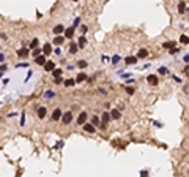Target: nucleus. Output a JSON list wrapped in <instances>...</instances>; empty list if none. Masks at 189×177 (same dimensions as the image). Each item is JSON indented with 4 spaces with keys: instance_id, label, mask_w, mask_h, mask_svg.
Masks as SVG:
<instances>
[{
    "instance_id": "72a5a7b5",
    "label": "nucleus",
    "mask_w": 189,
    "mask_h": 177,
    "mask_svg": "<svg viewBox=\"0 0 189 177\" xmlns=\"http://www.w3.org/2000/svg\"><path fill=\"white\" fill-rule=\"evenodd\" d=\"M118 60H120V55H114V57L110 58V62H112V63H118Z\"/></svg>"
},
{
    "instance_id": "b1692460",
    "label": "nucleus",
    "mask_w": 189,
    "mask_h": 177,
    "mask_svg": "<svg viewBox=\"0 0 189 177\" xmlns=\"http://www.w3.org/2000/svg\"><path fill=\"white\" fill-rule=\"evenodd\" d=\"M63 84L66 85V87H73V85L76 84V79H66V81L63 82Z\"/></svg>"
},
{
    "instance_id": "2f4dec72",
    "label": "nucleus",
    "mask_w": 189,
    "mask_h": 177,
    "mask_svg": "<svg viewBox=\"0 0 189 177\" xmlns=\"http://www.w3.org/2000/svg\"><path fill=\"white\" fill-rule=\"evenodd\" d=\"M27 67H28V63H27V62H24V63H17V65H16V68H27Z\"/></svg>"
},
{
    "instance_id": "f704fd0d",
    "label": "nucleus",
    "mask_w": 189,
    "mask_h": 177,
    "mask_svg": "<svg viewBox=\"0 0 189 177\" xmlns=\"http://www.w3.org/2000/svg\"><path fill=\"white\" fill-rule=\"evenodd\" d=\"M24 125H25V114H21V127H24Z\"/></svg>"
},
{
    "instance_id": "4be33fe9",
    "label": "nucleus",
    "mask_w": 189,
    "mask_h": 177,
    "mask_svg": "<svg viewBox=\"0 0 189 177\" xmlns=\"http://www.w3.org/2000/svg\"><path fill=\"white\" fill-rule=\"evenodd\" d=\"M39 54H43V51H41V49L38 48V46L32 49V55H33V57H36V55H39Z\"/></svg>"
},
{
    "instance_id": "58836bf2",
    "label": "nucleus",
    "mask_w": 189,
    "mask_h": 177,
    "mask_svg": "<svg viewBox=\"0 0 189 177\" xmlns=\"http://www.w3.org/2000/svg\"><path fill=\"white\" fill-rule=\"evenodd\" d=\"M79 22H80V17H76V21H74L73 27H77V25H79Z\"/></svg>"
},
{
    "instance_id": "ddd939ff",
    "label": "nucleus",
    "mask_w": 189,
    "mask_h": 177,
    "mask_svg": "<svg viewBox=\"0 0 189 177\" xmlns=\"http://www.w3.org/2000/svg\"><path fill=\"white\" fill-rule=\"evenodd\" d=\"M68 51H69V54H76V52L79 51V46L76 44V43H71V44H69V49H68Z\"/></svg>"
},
{
    "instance_id": "c85d7f7f",
    "label": "nucleus",
    "mask_w": 189,
    "mask_h": 177,
    "mask_svg": "<svg viewBox=\"0 0 189 177\" xmlns=\"http://www.w3.org/2000/svg\"><path fill=\"white\" fill-rule=\"evenodd\" d=\"M125 90H126L128 95H132V93L135 92V90H134V87H125Z\"/></svg>"
},
{
    "instance_id": "a18cd8bd",
    "label": "nucleus",
    "mask_w": 189,
    "mask_h": 177,
    "mask_svg": "<svg viewBox=\"0 0 189 177\" xmlns=\"http://www.w3.org/2000/svg\"><path fill=\"white\" fill-rule=\"evenodd\" d=\"M187 172H189V171H187Z\"/></svg>"
},
{
    "instance_id": "6ab92c4d",
    "label": "nucleus",
    "mask_w": 189,
    "mask_h": 177,
    "mask_svg": "<svg viewBox=\"0 0 189 177\" xmlns=\"http://www.w3.org/2000/svg\"><path fill=\"white\" fill-rule=\"evenodd\" d=\"M62 74H63V70H62V68H54V70H52V76H54V78L62 76Z\"/></svg>"
},
{
    "instance_id": "a211bd4d",
    "label": "nucleus",
    "mask_w": 189,
    "mask_h": 177,
    "mask_svg": "<svg viewBox=\"0 0 189 177\" xmlns=\"http://www.w3.org/2000/svg\"><path fill=\"white\" fill-rule=\"evenodd\" d=\"M112 119V117H110V112H104L103 114V119H101V122L103 123H109V120Z\"/></svg>"
},
{
    "instance_id": "9d476101",
    "label": "nucleus",
    "mask_w": 189,
    "mask_h": 177,
    "mask_svg": "<svg viewBox=\"0 0 189 177\" xmlns=\"http://www.w3.org/2000/svg\"><path fill=\"white\" fill-rule=\"evenodd\" d=\"M43 67H44L46 71H52V70L55 68V62H47V60H46V63L43 65Z\"/></svg>"
},
{
    "instance_id": "e433bc0d",
    "label": "nucleus",
    "mask_w": 189,
    "mask_h": 177,
    "mask_svg": "<svg viewBox=\"0 0 189 177\" xmlns=\"http://www.w3.org/2000/svg\"><path fill=\"white\" fill-rule=\"evenodd\" d=\"M183 74L189 76V65H186V67H184V70H183Z\"/></svg>"
},
{
    "instance_id": "0eeeda50",
    "label": "nucleus",
    "mask_w": 189,
    "mask_h": 177,
    "mask_svg": "<svg viewBox=\"0 0 189 177\" xmlns=\"http://www.w3.org/2000/svg\"><path fill=\"white\" fill-rule=\"evenodd\" d=\"M35 62H36L38 65H41V67H43V65L46 63V55H44V54H39V55H36V57H35Z\"/></svg>"
},
{
    "instance_id": "6e6552de",
    "label": "nucleus",
    "mask_w": 189,
    "mask_h": 177,
    "mask_svg": "<svg viewBox=\"0 0 189 177\" xmlns=\"http://www.w3.org/2000/svg\"><path fill=\"white\" fill-rule=\"evenodd\" d=\"M62 114H63L62 109L57 108V109H54V112H52V119H54V120H60L62 119Z\"/></svg>"
},
{
    "instance_id": "f257e3e1",
    "label": "nucleus",
    "mask_w": 189,
    "mask_h": 177,
    "mask_svg": "<svg viewBox=\"0 0 189 177\" xmlns=\"http://www.w3.org/2000/svg\"><path fill=\"white\" fill-rule=\"evenodd\" d=\"M62 120H63L65 125H69V123L73 122V112H71V111H68V112H63V114H62Z\"/></svg>"
},
{
    "instance_id": "412c9836",
    "label": "nucleus",
    "mask_w": 189,
    "mask_h": 177,
    "mask_svg": "<svg viewBox=\"0 0 189 177\" xmlns=\"http://www.w3.org/2000/svg\"><path fill=\"white\" fill-rule=\"evenodd\" d=\"M147 55H148V51H147V49H140V51L137 52V58H139V57L144 58V57H147Z\"/></svg>"
},
{
    "instance_id": "1a4fd4ad",
    "label": "nucleus",
    "mask_w": 189,
    "mask_h": 177,
    "mask_svg": "<svg viewBox=\"0 0 189 177\" xmlns=\"http://www.w3.org/2000/svg\"><path fill=\"white\" fill-rule=\"evenodd\" d=\"M46 115H47V109L44 108V106H41V108H38V119H44Z\"/></svg>"
},
{
    "instance_id": "37998d69",
    "label": "nucleus",
    "mask_w": 189,
    "mask_h": 177,
    "mask_svg": "<svg viewBox=\"0 0 189 177\" xmlns=\"http://www.w3.org/2000/svg\"><path fill=\"white\" fill-rule=\"evenodd\" d=\"M2 76H3V73H2V71H0V78H2Z\"/></svg>"
},
{
    "instance_id": "5701e85b",
    "label": "nucleus",
    "mask_w": 189,
    "mask_h": 177,
    "mask_svg": "<svg viewBox=\"0 0 189 177\" xmlns=\"http://www.w3.org/2000/svg\"><path fill=\"white\" fill-rule=\"evenodd\" d=\"M186 11V5H184V2H180V5H178V13H184Z\"/></svg>"
},
{
    "instance_id": "7c9ffc66",
    "label": "nucleus",
    "mask_w": 189,
    "mask_h": 177,
    "mask_svg": "<svg viewBox=\"0 0 189 177\" xmlns=\"http://www.w3.org/2000/svg\"><path fill=\"white\" fill-rule=\"evenodd\" d=\"M158 73H161V74H169V70L162 67V68H159V70H158Z\"/></svg>"
},
{
    "instance_id": "ea45409f",
    "label": "nucleus",
    "mask_w": 189,
    "mask_h": 177,
    "mask_svg": "<svg viewBox=\"0 0 189 177\" xmlns=\"http://www.w3.org/2000/svg\"><path fill=\"white\" fill-rule=\"evenodd\" d=\"M3 62H5V54L0 52V63H3Z\"/></svg>"
},
{
    "instance_id": "473e14b6",
    "label": "nucleus",
    "mask_w": 189,
    "mask_h": 177,
    "mask_svg": "<svg viewBox=\"0 0 189 177\" xmlns=\"http://www.w3.org/2000/svg\"><path fill=\"white\" fill-rule=\"evenodd\" d=\"M52 97H55L54 92H46V93H44V98H52Z\"/></svg>"
},
{
    "instance_id": "4468645a",
    "label": "nucleus",
    "mask_w": 189,
    "mask_h": 177,
    "mask_svg": "<svg viewBox=\"0 0 189 177\" xmlns=\"http://www.w3.org/2000/svg\"><path fill=\"white\" fill-rule=\"evenodd\" d=\"M63 41H65V37H54V44L55 46H60V44H63Z\"/></svg>"
},
{
    "instance_id": "79ce46f5",
    "label": "nucleus",
    "mask_w": 189,
    "mask_h": 177,
    "mask_svg": "<svg viewBox=\"0 0 189 177\" xmlns=\"http://www.w3.org/2000/svg\"><path fill=\"white\" fill-rule=\"evenodd\" d=\"M184 62H189V55H186V57H184Z\"/></svg>"
},
{
    "instance_id": "20e7f679",
    "label": "nucleus",
    "mask_w": 189,
    "mask_h": 177,
    "mask_svg": "<svg viewBox=\"0 0 189 177\" xmlns=\"http://www.w3.org/2000/svg\"><path fill=\"white\" fill-rule=\"evenodd\" d=\"M28 54H30V49H28V48L17 49V55H19V57H28Z\"/></svg>"
},
{
    "instance_id": "dca6fc26",
    "label": "nucleus",
    "mask_w": 189,
    "mask_h": 177,
    "mask_svg": "<svg viewBox=\"0 0 189 177\" xmlns=\"http://www.w3.org/2000/svg\"><path fill=\"white\" fill-rule=\"evenodd\" d=\"M87 74L85 73H79L77 76H76V82H82V81H87Z\"/></svg>"
},
{
    "instance_id": "9b49d317",
    "label": "nucleus",
    "mask_w": 189,
    "mask_h": 177,
    "mask_svg": "<svg viewBox=\"0 0 189 177\" xmlns=\"http://www.w3.org/2000/svg\"><path fill=\"white\" fill-rule=\"evenodd\" d=\"M41 51H43V54H44V55L51 54V52H52V46H51V43H46V44H44V48L41 49Z\"/></svg>"
},
{
    "instance_id": "f3484780",
    "label": "nucleus",
    "mask_w": 189,
    "mask_h": 177,
    "mask_svg": "<svg viewBox=\"0 0 189 177\" xmlns=\"http://www.w3.org/2000/svg\"><path fill=\"white\" fill-rule=\"evenodd\" d=\"M63 32H65V27H63L62 24H58V25H55V27H54V33H55V35L63 33Z\"/></svg>"
},
{
    "instance_id": "f03ea898",
    "label": "nucleus",
    "mask_w": 189,
    "mask_h": 177,
    "mask_svg": "<svg viewBox=\"0 0 189 177\" xmlns=\"http://www.w3.org/2000/svg\"><path fill=\"white\" fill-rule=\"evenodd\" d=\"M82 128H84V131H87V133H94V128H96V127H94L93 125V123H84V125H82Z\"/></svg>"
},
{
    "instance_id": "a878e982",
    "label": "nucleus",
    "mask_w": 189,
    "mask_h": 177,
    "mask_svg": "<svg viewBox=\"0 0 189 177\" xmlns=\"http://www.w3.org/2000/svg\"><path fill=\"white\" fill-rule=\"evenodd\" d=\"M87 65H88V63H87L85 60H79V62H77V67H79L80 70H84V68L87 67Z\"/></svg>"
},
{
    "instance_id": "2eb2a0df",
    "label": "nucleus",
    "mask_w": 189,
    "mask_h": 177,
    "mask_svg": "<svg viewBox=\"0 0 189 177\" xmlns=\"http://www.w3.org/2000/svg\"><path fill=\"white\" fill-rule=\"evenodd\" d=\"M110 117H112V119H115V120H118V119H120V111H118V109H112L110 111Z\"/></svg>"
},
{
    "instance_id": "cd10ccee",
    "label": "nucleus",
    "mask_w": 189,
    "mask_h": 177,
    "mask_svg": "<svg viewBox=\"0 0 189 177\" xmlns=\"http://www.w3.org/2000/svg\"><path fill=\"white\" fill-rule=\"evenodd\" d=\"M36 46H38V38H33V40H32V43H30V49L36 48Z\"/></svg>"
},
{
    "instance_id": "7ed1b4c3",
    "label": "nucleus",
    "mask_w": 189,
    "mask_h": 177,
    "mask_svg": "<svg viewBox=\"0 0 189 177\" xmlns=\"http://www.w3.org/2000/svg\"><path fill=\"white\" fill-rule=\"evenodd\" d=\"M63 37H65V38H68V40L73 38V37H74V27H71V28H65Z\"/></svg>"
},
{
    "instance_id": "4c0bfd02",
    "label": "nucleus",
    "mask_w": 189,
    "mask_h": 177,
    "mask_svg": "<svg viewBox=\"0 0 189 177\" xmlns=\"http://www.w3.org/2000/svg\"><path fill=\"white\" fill-rule=\"evenodd\" d=\"M32 74H33V71H32V70H30V71H28V73H27V76H25V82H27L28 79H30V78H32Z\"/></svg>"
},
{
    "instance_id": "a19ab883",
    "label": "nucleus",
    "mask_w": 189,
    "mask_h": 177,
    "mask_svg": "<svg viewBox=\"0 0 189 177\" xmlns=\"http://www.w3.org/2000/svg\"><path fill=\"white\" fill-rule=\"evenodd\" d=\"M176 52H178V49H176V48H173V49H170V54H176Z\"/></svg>"
},
{
    "instance_id": "c03bdc74",
    "label": "nucleus",
    "mask_w": 189,
    "mask_h": 177,
    "mask_svg": "<svg viewBox=\"0 0 189 177\" xmlns=\"http://www.w3.org/2000/svg\"><path fill=\"white\" fill-rule=\"evenodd\" d=\"M73 2H77V0H73Z\"/></svg>"
},
{
    "instance_id": "c756f323",
    "label": "nucleus",
    "mask_w": 189,
    "mask_h": 177,
    "mask_svg": "<svg viewBox=\"0 0 189 177\" xmlns=\"http://www.w3.org/2000/svg\"><path fill=\"white\" fill-rule=\"evenodd\" d=\"M7 70H8V65H7V63H0V71L5 73Z\"/></svg>"
},
{
    "instance_id": "bb28decb",
    "label": "nucleus",
    "mask_w": 189,
    "mask_h": 177,
    "mask_svg": "<svg viewBox=\"0 0 189 177\" xmlns=\"http://www.w3.org/2000/svg\"><path fill=\"white\" fill-rule=\"evenodd\" d=\"M180 41L183 44H189V37H186V35H183V37L180 38Z\"/></svg>"
},
{
    "instance_id": "f8f14e48",
    "label": "nucleus",
    "mask_w": 189,
    "mask_h": 177,
    "mask_svg": "<svg viewBox=\"0 0 189 177\" xmlns=\"http://www.w3.org/2000/svg\"><path fill=\"white\" fill-rule=\"evenodd\" d=\"M125 62H126V65H134L135 62H137V57L135 55H129V57L125 58Z\"/></svg>"
},
{
    "instance_id": "423d86ee",
    "label": "nucleus",
    "mask_w": 189,
    "mask_h": 177,
    "mask_svg": "<svg viewBox=\"0 0 189 177\" xmlns=\"http://www.w3.org/2000/svg\"><path fill=\"white\" fill-rule=\"evenodd\" d=\"M147 81H148L150 85H158V76L156 74H150L148 78H147Z\"/></svg>"
},
{
    "instance_id": "393cba45",
    "label": "nucleus",
    "mask_w": 189,
    "mask_h": 177,
    "mask_svg": "<svg viewBox=\"0 0 189 177\" xmlns=\"http://www.w3.org/2000/svg\"><path fill=\"white\" fill-rule=\"evenodd\" d=\"M91 123H93L94 127H96V125H99V123H101V120H99V117H98V115H93V117H91Z\"/></svg>"
},
{
    "instance_id": "aec40b11",
    "label": "nucleus",
    "mask_w": 189,
    "mask_h": 177,
    "mask_svg": "<svg viewBox=\"0 0 189 177\" xmlns=\"http://www.w3.org/2000/svg\"><path fill=\"white\" fill-rule=\"evenodd\" d=\"M85 44H87V38L84 37V35H82V37L79 38V43H77V46H79V48H84Z\"/></svg>"
},
{
    "instance_id": "c9c22d12",
    "label": "nucleus",
    "mask_w": 189,
    "mask_h": 177,
    "mask_svg": "<svg viewBox=\"0 0 189 177\" xmlns=\"http://www.w3.org/2000/svg\"><path fill=\"white\" fill-rule=\"evenodd\" d=\"M162 46H164V48H173V46H175V43H173V41H170V43H164Z\"/></svg>"
},
{
    "instance_id": "39448f33",
    "label": "nucleus",
    "mask_w": 189,
    "mask_h": 177,
    "mask_svg": "<svg viewBox=\"0 0 189 177\" xmlns=\"http://www.w3.org/2000/svg\"><path fill=\"white\" fill-rule=\"evenodd\" d=\"M87 112H80L79 114V117H77V125H84V123L87 122Z\"/></svg>"
}]
</instances>
